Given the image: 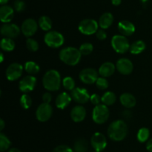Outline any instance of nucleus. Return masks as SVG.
Listing matches in <instances>:
<instances>
[{
  "mask_svg": "<svg viewBox=\"0 0 152 152\" xmlns=\"http://www.w3.org/2000/svg\"><path fill=\"white\" fill-rule=\"evenodd\" d=\"M128 134V126L123 120H116L110 124L108 128V136L114 141H122Z\"/></svg>",
  "mask_w": 152,
  "mask_h": 152,
  "instance_id": "nucleus-1",
  "label": "nucleus"
},
{
  "mask_svg": "<svg viewBox=\"0 0 152 152\" xmlns=\"http://www.w3.org/2000/svg\"><path fill=\"white\" fill-rule=\"evenodd\" d=\"M82 54L79 49L75 47H65L59 52L61 61L68 66H76L81 59Z\"/></svg>",
  "mask_w": 152,
  "mask_h": 152,
  "instance_id": "nucleus-2",
  "label": "nucleus"
},
{
  "mask_svg": "<svg viewBox=\"0 0 152 152\" xmlns=\"http://www.w3.org/2000/svg\"><path fill=\"white\" fill-rule=\"evenodd\" d=\"M43 86L49 91H56L60 88L61 76L56 69H50L46 72L42 77Z\"/></svg>",
  "mask_w": 152,
  "mask_h": 152,
  "instance_id": "nucleus-3",
  "label": "nucleus"
},
{
  "mask_svg": "<svg viewBox=\"0 0 152 152\" xmlns=\"http://www.w3.org/2000/svg\"><path fill=\"white\" fill-rule=\"evenodd\" d=\"M111 46L117 53L124 54L129 51L131 45L126 36L117 34L111 39Z\"/></svg>",
  "mask_w": 152,
  "mask_h": 152,
  "instance_id": "nucleus-4",
  "label": "nucleus"
},
{
  "mask_svg": "<svg viewBox=\"0 0 152 152\" xmlns=\"http://www.w3.org/2000/svg\"><path fill=\"white\" fill-rule=\"evenodd\" d=\"M109 117V110L105 104H98L95 106L92 112V119L96 124L102 125L107 122Z\"/></svg>",
  "mask_w": 152,
  "mask_h": 152,
  "instance_id": "nucleus-5",
  "label": "nucleus"
},
{
  "mask_svg": "<svg viewBox=\"0 0 152 152\" xmlns=\"http://www.w3.org/2000/svg\"><path fill=\"white\" fill-rule=\"evenodd\" d=\"M44 41L49 47L56 49L63 45L65 39L61 33L56 31H50L45 35Z\"/></svg>",
  "mask_w": 152,
  "mask_h": 152,
  "instance_id": "nucleus-6",
  "label": "nucleus"
},
{
  "mask_svg": "<svg viewBox=\"0 0 152 152\" xmlns=\"http://www.w3.org/2000/svg\"><path fill=\"white\" fill-rule=\"evenodd\" d=\"M99 24L93 19H85L78 25L79 31L85 35H92L98 31Z\"/></svg>",
  "mask_w": 152,
  "mask_h": 152,
  "instance_id": "nucleus-7",
  "label": "nucleus"
},
{
  "mask_svg": "<svg viewBox=\"0 0 152 152\" xmlns=\"http://www.w3.org/2000/svg\"><path fill=\"white\" fill-rule=\"evenodd\" d=\"M53 113V108L51 105L48 103H42L40 104L36 111V116L39 122H47L51 117Z\"/></svg>",
  "mask_w": 152,
  "mask_h": 152,
  "instance_id": "nucleus-8",
  "label": "nucleus"
},
{
  "mask_svg": "<svg viewBox=\"0 0 152 152\" xmlns=\"http://www.w3.org/2000/svg\"><path fill=\"white\" fill-rule=\"evenodd\" d=\"M80 80L86 84H93L96 83L98 77V72L92 68H86L82 70L79 75Z\"/></svg>",
  "mask_w": 152,
  "mask_h": 152,
  "instance_id": "nucleus-9",
  "label": "nucleus"
},
{
  "mask_svg": "<svg viewBox=\"0 0 152 152\" xmlns=\"http://www.w3.org/2000/svg\"><path fill=\"white\" fill-rule=\"evenodd\" d=\"M23 72V66L19 63H13L10 64L6 70V77L9 80H17L22 76Z\"/></svg>",
  "mask_w": 152,
  "mask_h": 152,
  "instance_id": "nucleus-10",
  "label": "nucleus"
},
{
  "mask_svg": "<svg viewBox=\"0 0 152 152\" xmlns=\"http://www.w3.org/2000/svg\"><path fill=\"white\" fill-rule=\"evenodd\" d=\"M21 31V28L13 23H4L1 27V35L7 38H16L19 35Z\"/></svg>",
  "mask_w": 152,
  "mask_h": 152,
  "instance_id": "nucleus-11",
  "label": "nucleus"
},
{
  "mask_svg": "<svg viewBox=\"0 0 152 152\" xmlns=\"http://www.w3.org/2000/svg\"><path fill=\"white\" fill-rule=\"evenodd\" d=\"M88 91L83 87H75L71 91V98L79 104H85L90 99Z\"/></svg>",
  "mask_w": 152,
  "mask_h": 152,
  "instance_id": "nucleus-12",
  "label": "nucleus"
},
{
  "mask_svg": "<svg viewBox=\"0 0 152 152\" xmlns=\"http://www.w3.org/2000/svg\"><path fill=\"white\" fill-rule=\"evenodd\" d=\"M91 143L95 151L101 152L106 147L107 140L104 134L99 132H96L91 137Z\"/></svg>",
  "mask_w": 152,
  "mask_h": 152,
  "instance_id": "nucleus-13",
  "label": "nucleus"
},
{
  "mask_svg": "<svg viewBox=\"0 0 152 152\" xmlns=\"http://www.w3.org/2000/svg\"><path fill=\"white\" fill-rule=\"evenodd\" d=\"M38 25L36 20L34 19H27L22 22V26H21V31L22 34L27 37H30L34 35L37 31Z\"/></svg>",
  "mask_w": 152,
  "mask_h": 152,
  "instance_id": "nucleus-14",
  "label": "nucleus"
},
{
  "mask_svg": "<svg viewBox=\"0 0 152 152\" xmlns=\"http://www.w3.org/2000/svg\"><path fill=\"white\" fill-rule=\"evenodd\" d=\"M37 83V78L33 75H27L20 80L19 84V89L24 93L31 92Z\"/></svg>",
  "mask_w": 152,
  "mask_h": 152,
  "instance_id": "nucleus-15",
  "label": "nucleus"
},
{
  "mask_svg": "<svg viewBox=\"0 0 152 152\" xmlns=\"http://www.w3.org/2000/svg\"><path fill=\"white\" fill-rule=\"evenodd\" d=\"M116 68L120 73L123 75H129L133 71V63L128 58H120L116 64Z\"/></svg>",
  "mask_w": 152,
  "mask_h": 152,
  "instance_id": "nucleus-16",
  "label": "nucleus"
},
{
  "mask_svg": "<svg viewBox=\"0 0 152 152\" xmlns=\"http://www.w3.org/2000/svg\"><path fill=\"white\" fill-rule=\"evenodd\" d=\"M118 30L122 35L131 36L134 33L135 26L130 21L122 20L118 23Z\"/></svg>",
  "mask_w": 152,
  "mask_h": 152,
  "instance_id": "nucleus-17",
  "label": "nucleus"
},
{
  "mask_svg": "<svg viewBox=\"0 0 152 152\" xmlns=\"http://www.w3.org/2000/svg\"><path fill=\"white\" fill-rule=\"evenodd\" d=\"M14 10L10 6L2 5L0 7V20L4 23H9L13 19Z\"/></svg>",
  "mask_w": 152,
  "mask_h": 152,
  "instance_id": "nucleus-18",
  "label": "nucleus"
},
{
  "mask_svg": "<svg viewBox=\"0 0 152 152\" xmlns=\"http://www.w3.org/2000/svg\"><path fill=\"white\" fill-rule=\"evenodd\" d=\"M86 116V110L83 106L77 105L74 107L71 112V117L75 122H80L85 119Z\"/></svg>",
  "mask_w": 152,
  "mask_h": 152,
  "instance_id": "nucleus-19",
  "label": "nucleus"
},
{
  "mask_svg": "<svg viewBox=\"0 0 152 152\" xmlns=\"http://www.w3.org/2000/svg\"><path fill=\"white\" fill-rule=\"evenodd\" d=\"M71 95L67 92H62L57 95L55 101V104L57 108L64 109L68 107L71 101Z\"/></svg>",
  "mask_w": 152,
  "mask_h": 152,
  "instance_id": "nucleus-20",
  "label": "nucleus"
},
{
  "mask_svg": "<svg viewBox=\"0 0 152 152\" xmlns=\"http://www.w3.org/2000/svg\"><path fill=\"white\" fill-rule=\"evenodd\" d=\"M120 101L122 105L126 108H132L136 105L137 100L132 94L129 92L123 93L120 97Z\"/></svg>",
  "mask_w": 152,
  "mask_h": 152,
  "instance_id": "nucleus-21",
  "label": "nucleus"
},
{
  "mask_svg": "<svg viewBox=\"0 0 152 152\" xmlns=\"http://www.w3.org/2000/svg\"><path fill=\"white\" fill-rule=\"evenodd\" d=\"M116 66L111 62H105L101 65L99 69V74L102 77H110L114 73L116 69Z\"/></svg>",
  "mask_w": 152,
  "mask_h": 152,
  "instance_id": "nucleus-22",
  "label": "nucleus"
},
{
  "mask_svg": "<svg viewBox=\"0 0 152 152\" xmlns=\"http://www.w3.org/2000/svg\"><path fill=\"white\" fill-rule=\"evenodd\" d=\"M113 21H114L113 15L111 13H109V12H107V13H103L100 16L98 24H99V26L102 29H107V28H108L112 25Z\"/></svg>",
  "mask_w": 152,
  "mask_h": 152,
  "instance_id": "nucleus-23",
  "label": "nucleus"
},
{
  "mask_svg": "<svg viewBox=\"0 0 152 152\" xmlns=\"http://www.w3.org/2000/svg\"><path fill=\"white\" fill-rule=\"evenodd\" d=\"M145 43L142 40H137L134 42L130 46V52L133 55H139L145 49Z\"/></svg>",
  "mask_w": 152,
  "mask_h": 152,
  "instance_id": "nucleus-24",
  "label": "nucleus"
},
{
  "mask_svg": "<svg viewBox=\"0 0 152 152\" xmlns=\"http://www.w3.org/2000/svg\"><path fill=\"white\" fill-rule=\"evenodd\" d=\"M116 100H117V96L111 91H108V92H105L102 96V102L106 106L112 105L113 104L115 103Z\"/></svg>",
  "mask_w": 152,
  "mask_h": 152,
  "instance_id": "nucleus-25",
  "label": "nucleus"
},
{
  "mask_svg": "<svg viewBox=\"0 0 152 152\" xmlns=\"http://www.w3.org/2000/svg\"><path fill=\"white\" fill-rule=\"evenodd\" d=\"M39 26L43 30V31H48L52 28V21L50 17L47 16H42L39 19Z\"/></svg>",
  "mask_w": 152,
  "mask_h": 152,
  "instance_id": "nucleus-26",
  "label": "nucleus"
},
{
  "mask_svg": "<svg viewBox=\"0 0 152 152\" xmlns=\"http://www.w3.org/2000/svg\"><path fill=\"white\" fill-rule=\"evenodd\" d=\"M88 145L85 139L80 138L75 142L74 149L75 152H87Z\"/></svg>",
  "mask_w": 152,
  "mask_h": 152,
  "instance_id": "nucleus-27",
  "label": "nucleus"
},
{
  "mask_svg": "<svg viewBox=\"0 0 152 152\" xmlns=\"http://www.w3.org/2000/svg\"><path fill=\"white\" fill-rule=\"evenodd\" d=\"M1 49L4 52H11L15 48V43L11 38L4 37L1 40Z\"/></svg>",
  "mask_w": 152,
  "mask_h": 152,
  "instance_id": "nucleus-28",
  "label": "nucleus"
},
{
  "mask_svg": "<svg viewBox=\"0 0 152 152\" xmlns=\"http://www.w3.org/2000/svg\"><path fill=\"white\" fill-rule=\"evenodd\" d=\"M25 70L28 73L31 75L37 74L39 72V66L37 63L34 62V61H27L25 64Z\"/></svg>",
  "mask_w": 152,
  "mask_h": 152,
  "instance_id": "nucleus-29",
  "label": "nucleus"
},
{
  "mask_svg": "<svg viewBox=\"0 0 152 152\" xmlns=\"http://www.w3.org/2000/svg\"><path fill=\"white\" fill-rule=\"evenodd\" d=\"M150 135L149 130L147 128H142L137 132V139L140 142H145L148 139Z\"/></svg>",
  "mask_w": 152,
  "mask_h": 152,
  "instance_id": "nucleus-30",
  "label": "nucleus"
},
{
  "mask_svg": "<svg viewBox=\"0 0 152 152\" xmlns=\"http://www.w3.org/2000/svg\"><path fill=\"white\" fill-rule=\"evenodd\" d=\"M10 144L11 142H10V139L7 138V136L1 133L0 134V151L1 152H4L7 150L10 146Z\"/></svg>",
  "mask_w": 152,
  "mask_h": 152,
  "instance_id": "nucleus-31",
  "label": "nucleus"
},
{
  "mask_svg": "<svg viewBox=\"0 0 152 152\" xmlns=\"http://www.w3.org/2000/svg\"><path fill=\"white\" fill-rule=\"evenodd\" d=\"M20 104L22 108L25 109V110L30 108L32 104V99H31V96L26 93L23 94L20 98Z\"/></svg>",
  "mask_w": 152,
  "mask_h": 152,
  "instance_id": "nucleus-32",
  "label": "nucleus"
},
{
  "mask_svg": "<svg viewBox=\"0 0 152 152\" xmlns=\"http://www.w3.org/2000/svg\"><path fill=\"white\" fill-rule=\"evenodd\" d=\"M79 50L81 52L82 55H90L94 50V46L90 43H84L80 46Z\"/></svg>",
  "mask_w": 152,
  "mask_h": 152,
  "instance_id": "nucleus-33",
  "label": "nucleus"
},
{
  "mask_svg": "<svg viewBox=\"0 0 152 152\" xmlns=\"http://www.w3.org/2000/svg\"><path fill=\"white\" fill-rule=\"evenodd\" d=\"M62 84L68 90L72 91L75 88V81L71 77H65L62 80Z\"/></svg>",
  "mask_w": 152,
  "mask_h": 152,
  "instance_id": "nucleus-34",
  "label": "nucleus"
},
{
  "mask_svg": "<svg viewBox=\"0 0 152 152\" xmlns=\"http://www.w3.org/2000/svg\"><path fill=\"white\" fill-rule=\"evenodd\" d=\"M27 48L31 52H37L39 49V43L37 40L32 38H28L26 41Z\"/></svg>",
  "mask_w": 152,
  "mask_h": 152,
  "instance_id": "nucleus-35",
  "label": "nucleus"
},
{
  "mask_svg": "<svg viewBox=\"0 0 152 152\" xmlns=\"http://www.w3.org/2000/svg\"><path fill=\"white\" fill-rule=\"evenodd\" d=\"M96 86L98 89H101V90H104V89L108 88V82L105 77H98L96 81Z\"/></svg>",
  "mask_w": 152,
  "mask_h": 152,
  "instance_id": "nucleus-36",
  "label": "nucleus"
},
{
  "mask_svg": "<svg viewBox=\"0 0 152 152\" xmlns=\"http://www.w3.org/2000/svg\"><path fill=\"white\" fill-rule=\"evenodd\" d=\"M15 10L17 12H22L25 9V4L22 0H16L13 4Z\"/></svg>",
  "mask_w": 152,
  "mask_h": 152,
  "instance_id": "nucleus-37",
  "label": "nucleus"
},
{
  "mask_svg": "<svg viewBox=\"0 0 152 152\" xmlns=\"http://www.w3.org/2000/svg\"><path fill=\"white\" fill-rule=\"evenodd\" d=\"M53 152H73V150L68 145H61L53 149Z\"/></svg>",
  "mask_w": 152,
  "mask_h": 152,
  "instance_id": "nucleus-38",
  "label": "nucleus"
},
{
  "mask_svg": "<svg viewBox=\"0 0 152 152\" xmlns=\"http://www.w3.org/2000/svg\"><path fill=\"white\" fill-rule=\"evenodd\" d=\"M90 101L92 104L96 106L98 104H100V102L102 101V97L99 96L98 94H92L90 97Z\"/></svg>",
  "mask_w": 152,
  "mask_h": 152,
  "instance_id": "nucleus-39",
  "label": "nucleus"
},
{
  "mask_svg": "<svg viewBox=\"0 0 152 152\" xmlns=\"http://www.w3.org/2000/svg\"><path fill=\"white\" fill-rule=\"evenodd\" d=\"M96 36L97 37V39H99V40H104L106 39L107 34L106 32L104 31V29H99L96 32Z\"/></svg>",
  "mask_w": 152,
  "mask_h": 152,
  "instance_id": "nucleus-40",
  "label": "nucleus"
},
{
  "mask_svg": "<svg viewBox=\"0 0 152 152\" xmlns=\"http://www.w3.org/2000/svg\"><path fill=\"white\" fill-rule=\"evenodd\" d=\"M52 100V95L50 92H45L42 95V101L43 103H48L50 104V102Z\"/></svg>",
  "mask_w": 152,
  "mask_h": 152,
  "instance_id": "nucleus-41",
  "label": "nucleus"
},
{
  "mask_svg": "<svg viewBox=\"0 0 152 152\" xmlns=\"http://www.w3.org/2000/svg\"><path fill=\"white\" fill-rule=\"evenodd\" d=\"M146 149L149 152H152V139L148 140L146 143Z\"/></svg>",
  "mask_w": 152,
  "mask_h": 152,
  "instance_id": "nucleus-42",
  "label": "nucleus"
},
{
  "mask_svg": "<svg viewBox=\"0 0 152 152\" xmlns=\"http://www.w3.org/2000/svg\"><path fill=\"white\" fill-rule=\"evenodd\" d=\"M121 1H122V0H111V2H112V4L115 6L120 5V4H121Z\"/></svg>",
  "mask_w": 152,
  "mask_h": 152,
  "instance_id": "nucleus-43",
  "label": "nucleus"
},
{
  "mask_svg": "<svg viewBox=\"0 0 152 152\" xmlns=\"http://www.w3.org/2000/svg\"><path fill=\"white\" fill-rule=\"evenodd\" d=\"M4 126H5V125H4V120H3L2 119H0V130H1V131H2V130L4 129Z\"/></svg>",
  "mask_w": 152,
  "mask_h": 152,
  "instance_id": "nucleus-44",
  "label": "nucleus"
},
{
  "mask_svg": "<svg viewBox=\"0 0 152 152\" xmlns=\"http://www.w3.org/2000/svg\"><path fill=\"white\" fill-rule=\"evenodd\" d=\"M8 152H21V151L18 148H10Z\"/></svg>",
  "mask_w": 152,
  "mask_h": 152,
  "instance_id": "nucleus-45",
  "label": "nucleus"
},
{
  "mask_svg": "<svg viewBox=\"0 0 152 152\" xmlns=\"http://www.w3.org/2000/svg\"><path fill=\"white\" fill-rule=\"evenodd\" d=\"M7 1H8V0H0V4L1 5H4V4H7Z\"/></svg>",
  "mask_w": 152,
  "mask_h": 152,
  "instance_id": "nucleus-46",
  "label": "nucleus"
},
{
  "mask_svg": "<svg viewBox=\"0 0 152 152\" xmlns=\"http://www.w3.org/2000/svg\"><path fill=\"white\" fill-rule=\"evenodd\" d=\"M3 61H4V55H3L2 52L0 53V62L2 63Z\"/></svg>",
  "mask_w": 152,
  "mask_h": 152,
  "instance_id": "nucleus-47",
  "label": "nucleus"
},
{
  "mask_svg": "<svg viewBox=\"0 0 152 152\" xmlns=\"http://www.w3.org/2000/svg\"><path fill=\"white\" fill-rule=\"evenodd\" d=\"M93 152H100V151H93Z\"/></svg>",
  "mask_w": 152,
  "mask_h": 152,
  "instance_id": "nucleus-48",
  "label": "nucleus"
}]
</instances>
